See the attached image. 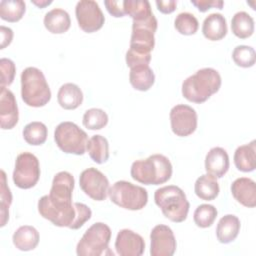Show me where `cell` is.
Segmentation results:
<instances>
[{
    "label": "cell",
    "instance_id": "6da1fadb",
    "mask_svg": "<svg viewBox=\"0 0 256 256\" xmlns=\"http://www.w3.org/2000/svg\"><path fill=\"white\" fill-rule=\"evenodd\" d=\"M75 180L71 173L61 171L52 181L50 193L38 201L39 214L58 227L76 230L81 228L92 215L91 209L84 203L72 202Z\"/></svg>",
    "mask_w": 256,
    "mask_h": 256
},
{
    "label": "cell",
    "instance_id": "7a4b0ae2",
    "mask_svg": "<svg viewBox=\"0 0 256 256\" xmlns=\"http://www.w3.org/2000/svg\"><path fill=\"white\" fill-rule=\"evenodd\" d=\"M221 82L217 70L210 67L202 68L183 81L182 95L188 101L200 104L219 91Z\"/></svg>",
    "mask_w": 256,
    "mask_h": 256
},
{
    "label": "cell",
    "instance_id": "3957f363",
    "mask_svg": "<svg viewBox=\"0 0 256 256\" xmlns=\"http://www.w3.org/2000/svg\"><path fill=\"white\" fill-rule=\"evenodd\" d=\"M172 164L162 154H153L146 159L136 160L131 165V177L145 185H160L172 176Z\"/></svg>",
    "mask_w": 256,
    "mask_h": 256
},
{
    "label": "cell",
    "instance_id": "277c9868",
    "mask_svg": "<svg viewBox=\"0 0 256 256\" xmlns=\"http://www.w3.org/2000/svg\"><path fill=\"white\" fill-rule=\"evenodd\" d=\"M154 201L170 221L180 223L186 220L190 204L180 187L168 185L158 188L154 193Z\"/></svg>",
    "mask_w": 256,
    "mask_h": 256
},
{
    "label": "cell",
    "instance_id": "5b68a950",
    "mask_svg": "<svg viewBox=\"0 0 256 256\" xmlns=\"http://www.w3.org/2000/svg\"><path fill=\"white\" fill-rule=\"evenodd\" d=\"M21 97L31 107L45 106L51 99V90L43 72L36 67H27L21 73Z\"/></svg>",
    "mask_w": 256,
    "mask_h": 256
},
{
    "label": "cell",
    "instance_id": "8992f818",
    "mask_svg": "<svg viewBox=\"0 0 256 256\" xmlns=\"http://www.w3.org/2000/svg\"><path fill=\"white\" fill-rule=\"evenodd\" d=\"M111 229L103 222L92 224L83 234L76 246L78 256L113 255L109 250Z\"/></svg>",
    "mask_w": 256,
    "mask_h": 256
},
{
    "label": "cell",
    "instance_id": "52a82bcc",
    "mask_svg": "<svg viewBox=\"0 0 256 256\" xmlns=\"http://www.w3.org/2000/svg\"><path fill=\"white\" fill-rule=\"evenodd\" d=\"M108 195L114 204L132 211L143 209L148 202V193L145 188L125 180L115 182L109 188Z\"/></svg>",
    "mask_w": 256,
    "mask_h": 256
},
{
    "label": "cell",
    "instance_id": "ba28073f",
    "mask_svg": "<svg viewBox=\"0 0 256 256\" xmlns=\"http://www.w3.org/2000/svg\"><path fill=\"white\" fill-rule=\"evenodd\" d=\"M54 140L59 149L64 153L83 155L86 152L88 136L75 123L64 121L55 128Z\"/></svg>",
    "mask_w": 256,
    "mask_h": 256
},
{
    "label": "cell",
    "instance_id": "9c48e42d",
    "mask_svg": "<svg viewBox=\"0 0 256 256\" xmlns=\"http://www.w3.org/2000/svg\"><path fill=\"white\" fill-rule=\"evenodd\" d=\"M157 26L158 22L154 14L143 20H133L129 49L140 54H151L155 45L154 34Z\"/></svg>",
    "mask_w": 256,
    "mask_h": 256
},
{
    "label": "cell",
    "instance_id": "30bf717a",
    "mask_svg": "<svg viewBox=\"0 0 256 256\" xmlns=\"http://www.w3.org/2000/svg\"><path fill=\"white\" fill-rule=\"evenodd\" d=\"M12 178L18 188L30 189L34 187L40 178L38 158L30 152L20 153L16 157Z\"/></svg>",
    "mask_w": 256,
    "mask_h": 256
},
{
    "label": "cell",
    "instance_id": "8fae6325",
    "mask_svg": "<svg viewBox=\"0 0 256 256\" xmlns=\"http://www.w3.org/2000/svg\"><path fill=\"white\" fill-rule=\"evenodd\" d=\"M79 185L82 191L95 201H104L109 191L107 177L94 167L83 170L79 176Z\"/></svg>",
    "mask_w": 256,
    "mask_h": 256
},
{
    "label": "cell",
    "instance_id": "7c38bea8",
    "mask_svg": "<svg viewBox=\"0 0 256 256\" xmlns=\"http://www.w3.org/2000/svg\"><path fill=\"white\" fill-rule=\"evenodd\" d=\"M79 27L86 33H93L102 28L105 17L98 3L93 0H81L75 7Z\"/></svg>",
    "mask_w": 256,
    "mask_h": 256
},
{
    "label": "cell",
    "instance_id": "4fadbf2b",
    "mask_svg": "<svg viewBox=\"0 0 256 256\" xmlns=\"http://www.w3.org/2000/svg\"><path fill=\"white\" fill-rule=\"evenodd\" d=\"M170 124L173 133L180 137L191 135L197 128V113L194 108L178 104L170 110Z\"/></svg>",
    "mask_w": 256,
    "mask_h": 256
},
{
    "label": "cell",
    "instance_id": "5bb4252c",
    "mask_svg": "<svg viewBox=\"0 0 256 256\" xmlns=\"http://www.w3.org/2000/svg\"><path fill=\"white\" fill-rule=\"evenodd\" d=\"M150 255L172 256L176 251V239L172 229L164 224L156 225L150 233Z\"/></svg>",
    "mask_w": 256,
    "mask_h": 256
},
{
    "label": "cell",
    "instance_id": "9a60e30c",
    "mask_svg": "<svg viewBox=\"0 0 256 256\" xmlns=\"http://www.w3.org/2000/svg\"><path fill=\"white\" fill-rule=\"evenodd\" d=\"M115 249L120 256H140L144 253L145 242L141 235L130 229H122L115 240Z\"/></svg>",
    "mask_w": 256,
    "mask_h": 256
},
{
    "label": "cell",
    "instance_id": "2e32d148",
    "mask_svg": "<svg viewBox=\"0 0 256 256\" xmlns=\"http://www.w3.org/2000/svg\"><path fill=\"white\" fill-rule=\"evenodd\" d=\"M19 112L13 92L5 86L0 90V125L4 130L12 129L18 123Z\"/></svg>",
    "mask_w": 256,
    "mask_h": 256
},
{
    "label": "cell",
    "instance_id": "e0dca14e",
    "mask_svg": "<svg viewBox=\"0 0 256 256\" xmlns=\"http://www.w3.org/2000/svg\"><path fill=\"white\" fill-rule=\"evenodd\" d=\"M231 193L235 200L245 207L256 206V184L248 177H240L231 184Z\"/></svg>",
    "mask_w": 256,
    "mask_h": 256
},
{
    "label": "cell",
    "instance_id": "ac0fdd59",
    "mask_svg": "<svg viewBox=\"0 0 256 256\" xmlns=\"http://www.w3.org/2000/svg\"><path fill=\"white\" fill-rule=\"evenodd\" d=\"M229 156L222 147L211 148L205 157V170L216 178H222L229 169Z\"/></svg>",
    "mask_w": 256,
    "mask_h": 256
},
{
    "label": "cell",
    "instance_id": "d6986e66",
    "mask_svg": "<svg viewBox=\"0 0 256 256\" xmlns=\"http://www.w3.org/2000/svg\"><path fill=\"white\" fill-rule=\"evenodd\" d=\"M202 33L211 41L223 39L227 34V23L225 17L220 13H211L203 21Z\"/></svg>",
    "mask_w": 256,
    "mask_h": 256
},
{
    "label": "cell",
    "instance_id": "ffe728a7",
    "mask_svg": "<svg viewBox=\"0 0 256 256\" xmlns=\"http://www.w3.org/2000/svg\"><path fill=\"white\" fill-rule=\"evenodd\" d=\"M240 220L233 214L224 215L216 227V237L222 244L231 243L236 239L240 231Z\"/></svg>",
    "mask_w": 256,
    "mask_h": 256
},
{
    "label": "cell",
    "instance_id": "44dd1931",
    "mask_svg": "<svg viewBox=\"0 0 256 256\" xmlns=\"http://www.w3.org/2000/svg\"><path fill=\"white\" fill-rule=\"evenodd\" d=\"M59 105L66 110H74L83 102V93L78 85L74 83L63 84L57 93Z\"/></svg>",
    "mask_w": 256,
    "mask_h": 256
},
{
    "label": "cell",
    "instance_id": "7402d4cb",
    "mask_svg": "<svg viewBox=\"0 0 256 256\" xmlns=\"http://www.w3.org/2000/svg\"><path fill=\"white\" fill-rule=\"evenodd\" d=\"M39 240V232L36 228L30 225L20 226L12 236L14 246L21 251H31L35 249Z\"/></svg>",
    "mask_w": 256,
    "mask_h": 256
},
{
    "label": "cell",
    "instance_id": "603a6c76",
    "mask_svg": "<svg viewBox=\"0 0 256 256\" xmlns=\"http://www.w3.org/2000/svg\"><path fill=\"white\" fill-rule=\"evenodd\" d=\"M234 164L242 172H251L256 167V141L239 146L234 153Z\"/></svg>",
    "mask_w": 256,
    "mask_h": 256
},
{
    "label": "cell",
    "instance_id": "cb8c5ba5",
    "mask_svg": "<svg viewBox=\"0 0 256 256\" xmlns=\"http://www.w3.org/2000/svg\"><path fill=\"white\" fill-rule=\"evenodd\" d=\"M43 22L45 28L53 34L65 33L71 25L68 12L60 8H54L48 11L44 16Z\"/></svg>",
    "mask_w": 256,
    "mask_h": 256
},
{
    "label": "cell",
    "instance_id": "d4e9b609",
    "mask_svg": "<svg viewBox=\"0 0 256 256\" xmlns=\"http://www.w3.org/2000/svg\"><path fill=\"white\" fill-rule=\"evenodd\" d=\"M129 82L138 91L149 90L155 82V74L149 65H140L130 69Z\"/></svg>",
    "mask_w": 256,
    "mask_h": 256
},
{
    "label": "cell",
    "instance_id": "484cf974",
    "mask_svg": "<svg viewBox=\"0 0 256 256\" xmlns=\"http://www.w3.org/2000/svg\"><path fill=\"white\" fill-rule=\"evenodd\" d=\"M194 191L197 197L202 200L210 201L215 199L220 191L217 178L208 173L201 175L195 181Z\"/></svg>",
    "mask_w": 256,
    "mask_h": 256
},
{
    "label": "cell",
    "instance_id": "4316f807",
    "mask_svg": "<svg viewBox=\"0 0 256 256\" xmlns=\"http://www.w3.org/2000/svg\"><path fill=\"white\" fill-rule=\"evenodd\" d=\"M86 150L90 158L97 164H103L109 159V143L102 135H93L88 140Z\"/></svg>",
    "mask_w": 256,
    "mask_h": 256
},
{
    "label": "cell",
    "instance_id": "83f0119b",
    "mask_svg": "<svg viewBox=\"0 0 256 256\" xmlns=\"http://www.w3.org/2000/svg\"><path fill=\"white\" fill-rule=\"evenodd\" d=\"M231 30L236 37L246 39L254 32V20L247 12L239 11L232 17Z\"/></svg>",
    "mask_w": 256,
    "mask_h": 256
},
{
    "label": "cell",
    "instance_id": "f1b7e54d",
    "mask_svg": "<svg viewBox=\"0 0 256 256\" xmlns=\"http://www.w3.org/2000/svg\"><path fill=\"white\" fill-rule=\"evenodd\" d=\"M26 11V4L22 0H2L0 2V17L8 22L19 21Z\"/></svg>",
    "mask_w": 256,
    "mask_h": 256
},
{
    "label": "cell",
    "instance_id": "f546056e",
    "mask_svg": "<svg viewBox=\"0 0 256 256\" xmlns=\"http://www.w3.org/2000/svg\"><path fill=\"white\" fill-rule=\"evenodd\" d=\"M23 138L29 144L33 146L42 145L48 135L47 127L44 123L39 121H33L28 123L23 129Z\"/></svg>",
    "mask_w": 256,
    "mask_h": 256
},
{
    "label": "cell",
    "instance_id": "4dcf8cb0",
    "mask_svg": "<svg viewBox=\"0 0 256 256\" xmlns=\"http://www.w3.org/2000/svg\"><path fill=\"white\" fill-rule=\"evenodd\" d=\"M125 14L133 20H143L153 14L151 5L147 0H124Z\"/></svg>",
    "mask_w": 256,
    "mask_h": 256
},
{
    "label": "cell",
    "instance_id": "1f68e13d",
    "mask_svg": "<svg viewBox=\"0 0 256 256\" xmlns=\"http://www.w3.org/2000/svg\"><path fill=\"white\" fill-rule=\"evenodd\" d=\"M83 125L90 130H100L108 123L107 113L99 108H91L83 115Z\"/></svg>",
    "mask_w": 256,
    "mask_h": 256
},
{
    "label": "cell",
    "instance_id": "d6a6232c",
    "mask_svg": "<svg viewBox=\"0 0 256 256\" xmlns=\"http://www.w3.org/2000/svg\"><path fill=\"white\" fill-rule=\"evenodd\" d=\"M217 209L211 204H201L199 205L193 214V219L195 224L200 228H208L210 227L216 217H217Z\"/></svg>",
    "mask_w": 256,
    "mask_h": 256
},
{
    "label": "cell",
    "instance_id": "836d02e7",
    "mask_svg": "<svg viewBox=\"0 0 256 256\" xmlns=\"http://www.w3.org/2000/svg\"><path fill=\"white\" fill-rule=\"evenodd\" d=\"M174 27L182 35H193L198 30L199 22L193 14L181 12L174 20Z\"/></svg>",
    "mask_w": 256,
    "mask_h": 256
},
{
    "label": "cell",
    "instance_id": "e575fe53",
    "mask_svg": "<svg viewBox=\"0 0 256 256\" xmlns=\"http://www.w3.org/2000/svg\"><path fill=\"white\" fill-rule=\"evenodd\" d=\"M12 203V194L7 185L6 174L1 170V186H0V216L1 227L5 226L9 219V207Z\"/></svg>",
    "mask_w": 256,
    "mask_h": 256
},
{
    "label": "cell",
    "instance_id": "d590c367",
    "mask_svg": "<svg viewBox=\"0 0 256 256\" xmlns=\"http://www.w3.org/2000/svg\"><path fill=\"white\" fill-rule=\"evenodd\" d=\"M232 59L237 66L249 68L255 64L256 53L251 46L238 45L232 52Z\"/></svg>",
    "mask_w": 256,
    "mask_h": 256
},
{
    "label": "cell",
    "instance_id": "8d00e7d4",
    "mask_svg": "<svg viewBox=\"0 0 256 256\" xmlns=\"http://www.w3.org/2000/svg\"><path fill=\"white\" fill-rule=\"evenodd\" d=\"M0 71H1V86H9L12 84L15 73L16 67L12 60L8 58H1L0 60Z\"/></svg>",
    "mask_w": 256,
    "mask_h": 256
},
{
    "label": "cell",
    "instance_id": "74e56055",
    "mask_svg": "<svg viewBox=\"0 0 256 256\" xmlns=\"http://www.w3.org/2000/svg\"><path fill=\"white\" fill-rule=\"evenodd\" d=\"M125 60H126L127 66L130 69L133 67H136V66H140V65H149L150 60H151V54H148V55L140 54V53H137V52H134V51L128 49V51L126 52Z\"/></svg>",
    "mask_w": 256,
    "mask_h": 256
},
{
    "label": "cell",
    "instance_id": "f35d334b",
    "mask_svg": "<svg viewBox=\"0 0 256 256\" xmlns=\"http://www.w3.org/2000/svg\"><path fill=\"white\" fill-rule=\"evenodd\" d=\"M107 11L114 17H123L125 14L124 0H106L104 1Z\"/></svg>",
    "mask_w": 256,
    "mask_h": 256
},
{
    "label": "cell",
    "instance_id": "ab89813d",
    "mask_svg": "<svg viewBox=\"0 0 256 256\" xmlns=\"http://www.w3.org/2000/svg\"><path fill=\"white\" fill-rule=\"evenodd\" d=\"M191 3L200 12H206L210 8L222 9L224 5V2L222 0H191Z\"/></svg>",
    "mask_w": 256,
    "mask_h": 256
},
{
    "label": "cell",
    "instance_id": "60d3db41",
    "mask_svg": "<svg viewBox=\"0 0 256 256\" xmlns=\"http://www.w3.org/2000/svg\"><path fill=\"white\" fill-rule=\"evenodd\" d=\"M155 3L157 9L163 14L172 13L177 6V2L175 0H157Z\"/></svg>",
    "mask_w": 256,
    "mask_h": 256
},
{
    "label": "cell",
    "instance_id": "b9f144b4",
    "mask_svg": "<svg viewBox=\"0 0 256 256\" xmlns=\"http://www.w3.org/2000/svg\"><path fill=\"white\" fill-rule=\"evenodd\" d=\"M0 33H1V46L0 49H4L8 46L13 39V31L11 28L5 27L3 25L0 26Z\"/></svg>",
    "mask_w": 256,
    "mask_h": 256
},
{
    "label": "cell",
    "instance_id": "7bdbcfd3",
    "mask_svg": "<svg viewBox=\"0 0 256 256\" xmlns=\"http://www.w3.org/2000/svg\"><path fill=\"white\" fill-rule=\"evenodd\" d=\"M31 2L39 8H44V7H46V6H48L52 3L51 0H40V1L39 0H31Z\"/></svg>",
    "mask_w": 256,
    "mask_h": 256
}]
</instances>
